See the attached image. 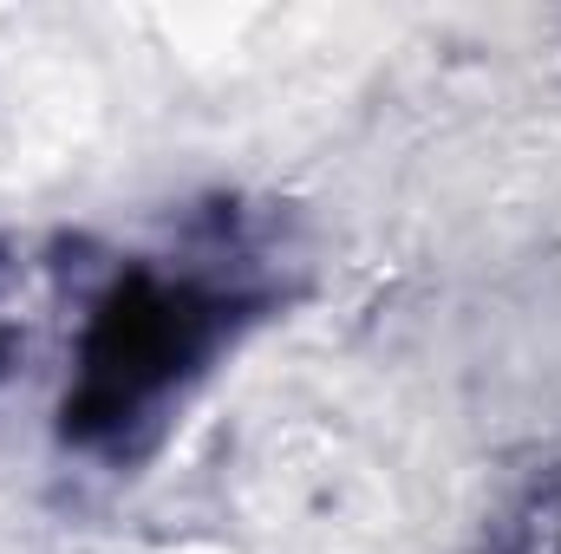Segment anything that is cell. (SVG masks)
<instances>
[{
	"mask_svg": "<svg viewBox=\"0 0 561 554\" xmlns=\"http://www.w3.org/2000/svg\"><path fill=\"white\" fill-rule=\"evenodd\" d=\"M196 326L203 313L183 293H125L105 313V333L92 339V399H105V412L125 417L144 392H157L170 379V366L183 372V359L196 353Z\"/></svg>",
	"mask_w": 561,
	"mask_h": 554,
	"instance_id": "obj_1",
	"label": "cell"
}]
</instances>
